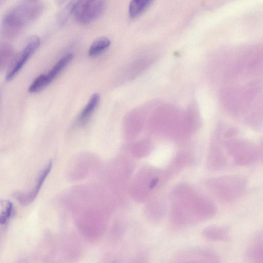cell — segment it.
Returning <instances> with one entry per match:
<instances>
[{
    "instance_id": "cell-1",
    "label": "cell",
    "mask_w": 263,
    "mask_h": 263,
    "mask_svg": "<svg viewBox=\"0 0 263 263\" xmlns=\"http://www.w3.org/2000/svg\"><path fill=\"white\" fill-rule=\"evenodd\" d=\"M216 212L213 202L189 184L179 183L171 192L170 217L175 226L184 227L206 220Z\"/></svg>"
},
{
    "instance_id": "cell-2",
    "label": "cell",
    "mask_w": 263,
    "mask_h": 263,
    "mask_svg": "<svg viewBox=\"0 0 263 263\" xmlns=\"http://www.w3.org/2000/svg\"><path fill=\"white\" fill-rule=\"evenodd\" d=\"M44 6L41 0H22L3 17L1 25L3 35L12 39L19 35L41 14Z\"/></svg>"
},
{
    "instance_id": "cell-3",
    "label": "cell",
    "mask_w": 263,
    "mask_h": 263,
    "mask_svg": "<svg viewBox=\"0 0 263 263\" xmlns=\"http://www.w3.org/2000/svg\"><path fill=\"white\" fill-rule=\"evenodd\" d=\"M205 185L209 192L217 199L231 202L240 197L245 192L247 180L242 175H227L209 178Z\"/></svg>"
},
{
    "instance_id": "cell-4",
    "label": "cell",
    "mask_w": 263,
    "mask_h": 263,
    "mask_svg": "<svg viewBox=\"0 0 263 263\" xmlns=\"http://www.w3.org/2000/svg\"><path fill=\"white\" fill-rule=\"evenodd\" d=\"M107 0H76L72 14L82 24L97 20L103 13Z\"/></svg>"
},
{
    "instance_id": "cell-5",
    "label": "cell",
    "mask_w": 263,
    "mask_h": 263,
    "mask_svg": "<svg viewBox=\"0 0 263 263\" xmlns=\"http://www.w3.org/2000/svg\"><path fill=\"white\" fill-rule=\"evenodd\" d=\"M40 44V40L37 36H32L28 39L23 50L14 55L10 63L6 76L7 81H10L14 78L26 61L37 49Z\"/></svg>"
},
{
    "instance_id": "cell-6",
    "label": "cell",
    "mask_w": 263,
    "mask_h": 263,
    "mask_svg": "<svg viewBox=\"0 0 263 263\" xmlns=\"http://www.w3.org/2000/svg\"><path fill=\"white\" fill-rule=\"evenodd\" d=\"M176 262H217L219 258L213 250L204 247H191L179 251L175 256Z\"/></svg>"
},
{
    "instance_id": "cell-7",
    "label": "cell",
    "mask_w": 263,
    "mask_h": 263,
    "mask_svg": "<svg viewBox=\"0 0 263 263\" xmlns=\"http://www.w3.org/2000/svg\"><path fill=\"white\" fill-rule=\"evenodd\" d=\"M246 256L251 262H263V240L261 232L257 234L252 239L247 249Z\"/></svg>"
},
{
    "instance_id": "cell-8",
    "label": "cell",
    "mask_w": 263,
    "mask_h": 263,
    "mask_svg": "<svg viewBox=\"0 0 263 263\" xmlns=\"http://www.w3.org/2000/svg\"><path fill=\"white\" fill-rule=\"evenodd\" d=\"M203 237L212 241H227L230 237L229 229L222 226H210L202 232Z\"/></svg>"
},
{
    "instance_id": "cell-9",
    "label": "cell",
    "mask_w": 263,
    "mask_h": 263,
    "mask_svg": "<svg viewBox=\"0 0 263 263\" xmlns=\"http://www.w3.org/2000/svg\"><path fill=\"white\" fill-rule=\"evenodd\" d=\"M208 157L206 165L211 171H218L224 168L227 165V160L219 151L212 152Z\"/></svg>"
},
{
    "instance_id": "cell-10",
    "label": "cell",
    "mask_w": 263,
    "mask_h": 263,
    "mask_svg": "<svg viewBox=\"0 0 263 263\" xmlns=\"http://www.w3.org/2000/svg\"><path fill=\"white\" fill-rule=\"evenodd\" d=\"M154 0H131L128 7L130 17L135 18L142 14L152 4Z\"/></svg>"
},
{
    "instance_id": "cell-11",
    "label": "cell",
    "mask_w": 263,
    "mask_h": 263,
    "mask_svg": "<svg viewBox=\"0 0 263 263\" xmlns=\"http://www.w3.org/2000/svg\"><path fill=\"white\" fill-rule=\"evenodd\" d=\"M14 56V49L11 45L7 43L0 45V72L9 65Z\"/></svg>"
},
{
    "instance_id": "cell-12",
    "label": "cell",
    "mask_w": 263,
    "mask_h": 263,
    "mask_svg": "<svg viewBox=\"0 0 263 263\" xmlns=\"http://www.w3.org/2000/svg\"><path fill=\"white\" fill-rule=\"evenodd\" d=\"M100 100V96L98 93L93 94L88 102L83 109L78 118L79 123H82L86 120L92 114Z\"/></svg>"
},
{
    "instance_id": "cell-13",
    "label": "cell",
    "mask_w": 263,
    "mask_h": 263,
    "mask_svg": "<svg viewBox=\"0 0 263 263\" xmlns=\"http://www.w3.org/2000/svg\"><path fill=\"white\" fill-rule=\"evenodd\" d=\"M73 59V54L68 53L64 55L53 67L49 72L46 74L48 81L50 83L54 78L68 65Z\"/></svg>"
},
{
    "instance_id": "cell-14",
    "label": "cell",
    "mask_w": 263,
    "mask_h": 263,
    "mask_svg": "<svg viewBox=\"0 0 263 263\" xmlns=\"http://www.w3.org/2000/svg\"><path fill=\"white\" fill-rule=\"evenodd\" d=\"M52 166V162H50L47 167L40 174L35 187L29 192L26 193L29 200L32 202L35 198L37 193L42 187V185L46 178L48 174L49 173Z\"/></svg>"
},
{
    "instance_id": "cell-15",
    "label": "cell",
    "mask_w": 263,
    "mask_h": 263,
    "mask_svg": "<svg viewBox=\"0 0 263 263\" xmlns=\"http://www.w3.org/2000/svg\"><path fill=\"white\" fill-rule=\"evenodd\" d=\"M110 44V40L106 37H99L91 44L88 50L90 56H95L107 49Z\"/></svg>"
},
{
    "instance_id": "cell-16",
    "label": "cell",
    "mask_w": 263,
    "mask_h": 263,
    "mask_svg": "<svg viewBox=\"0 0 263 263\" xmlns=\"http://www.w3.org/2000/svg\"><path fill=\"white\" fill-rule=\"evenodd\" d=\"M76 0H71L59 12L57 21L58 23L62 25L64 24L69 17L72 14Z\"/></svg>"
},
{
    "instance_id": "cell-17",
    "label": "cell",
    "mask_w": 263,
    "mask_h": 263,
    "mask_svg": "<svg viewBox=\"0 0 263 263\" xmlns=\"http://www.w3.org/2000/svg\"><path fill=\"white\" fill-rule=\"evenodd\" d=\"M49 83L46 74L40 75L31 84L29 91L31 93L39 92Z\"/></svg>"
},
{
    "instance_id": "cell-18",
    "label": "cell",
    "mask_w": 263,
    "mask_h": 263,
    "mask_svg": "<svg viewBox=\"0 0 263 263\" xmlns=\"http://www.w3.org/2000/svg\"><path fill=\"white\" fill-rule=\"evenodd\" d=\"M12 209V203L9 201H7L5 211L0 214V224H4L6 222L11 215Z\"/></svg>"
},
{
    "instance_id": "cell-19",
    "label": "cell",
    "mask_w": 263,
    "mask_h": 263,
    "mask_svg": "<svg viewBox=\"0 0 263 263\" xmlns=\"http://www.w3.org/2000/svg\"><path fill=\"white\" fill-rule=\"evenodd\" d=\"M67 1L68 0H55V2L58 5H62Z\"/></svg>"
}]
</instances>
